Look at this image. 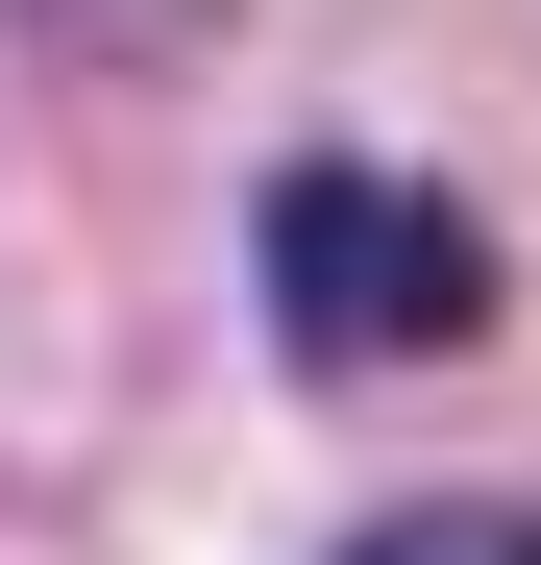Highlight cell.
<instances>
[{
	"label": "cell",
	"mask_w": 541,
	"mask_h": 565,
	"mask_svg": "<svg viewBox=\"0 0 541 565\" xmlns=\"http://www.w3.org/2000/svg\"><path fill=\"white\" fill-rule=\"evenodd\" d=\"M344 565H541V516H492V492H418V516H370Z\"/></svg>",
	"instance_id": "cell-2"
},
{
	"label": "cell",
	"mask_w": 541,
	"mask_h": 565,
	"mask_svg": "<svg viewBox=\"0 0 541 565\" xmlns=\"http://www.w3.org/2000/svg\"><path fill=\"white\" fill-rule=\"evenodd\" d=\"M246 296H270L296 369H468L492 344V222L418 198V172H370V148H296L246 198Z\"/></svg>",
	"instance_id": "cell-1"
}]
</instances>
